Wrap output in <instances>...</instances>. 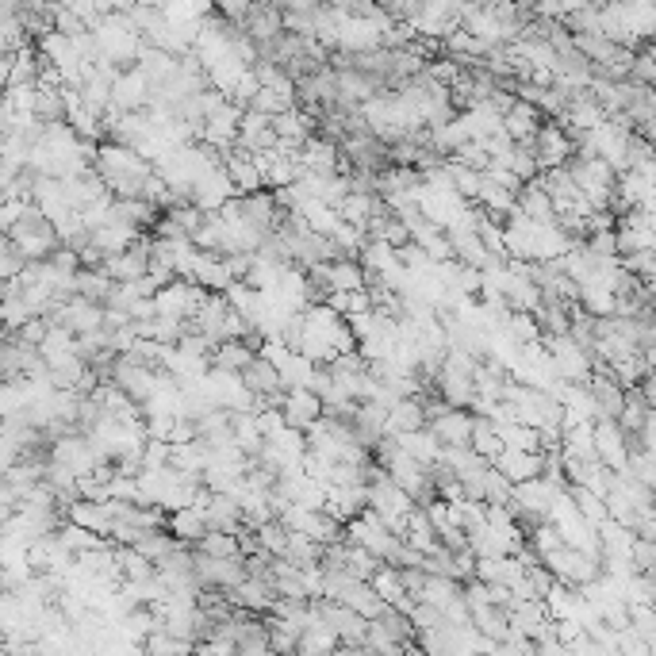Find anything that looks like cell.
Here are the masks:
<instances>
[{
  "label": "cell",
  "instance_id": "8fae6325",
  "mask_svg": "<svg viewBox=\"0 0 656 656\" xmlns=\"http://www.w3.org/2000/svg\"><path fill=\"white\" fill-rule=\"evenodd\" d=\"M415 430H426L422 403L419 399H399L384 419V438H403V434H415Z\"/></svg>",
  "mask_w": 656,
  "mask_h": 656
},
{
  "label": "cell",
  "instance_id": "7a4b0ae2",
  "mask_svg": "<svg viewBox=\"0 0 656 656\" xmlns=\"http://www.w3.org/2000/svg\"><path fill=\"white\" fill-rule=\"evenodd\" d=\"M200 511H204V522H208L211 534H238L242 530V507L231 495L204 492L200 495Z\"/></svg>",
  "mask_w": 656,
  "mask_h": 656
},
{
  "label": "cell",
  "instance_id": "3957f363",
  "mask_svg": "<svg viewBox=\"0 0 656 656\" xmlns=\"http://www.w3.org/2000/svg\"><path fill=\"white\" fill-rule=\"evenodd\" d=\"M242 35L261 47V43H273L277 35H284V24H281V8L277 4H250L246 8V20H242Z\"/></svg>",
  "mask_w": 656,
  "mask_h": 656
},
{
  "label": "cell",
  "instance_id": "277c9868",
  "mask_svg": "<svg viewBox=\"0 0 656 656\" xmlns=\"http://www.w3.org/2000/svg\"><path fill=\"white\" fill-rule=\"evenodd\" d=\"M281 419L288 430H300L304 434L311 422L323 419V403L311 396L307 388H296V392H284L281 399Z\"/></svg>",
  "mask_w": 656,
  "mask_h": 656
},
{
  "label": "cell",
  "instance_id": "4316f807",
  "mask_svg": "<svg viewBox=\"0 0 656 656\" xmlns=\"http://www.w3.org/2000/svg\"><path fill=\"white\" fill-rule=\"evenodd\" d=\"M27 319H31V311H27V304L20 296H4V300H0V327L8 330V334H16Z\"/></svg>",
  "mask_w": 656,
  "mask_h": 656
},
{
  "label": "cell",
  "instance_id": "9a60e30c",
  "mask_svg": "<svg viewBox=\"0 0 656 656\" xmlns=\"http://www.w3.org/2000/svg\"><path fill=\"white\" fill-rule=\"evenodd\" d=\"M399 446V453H407L411 461H419L422 469H430L438 457H442V446L434 442V434L430 430H415V434H403V438H392Z\"/></svg>",
  "mask_w": 656,
  "mask_h": 656
},
{
  "label": "cell",
  "instance_id": "8992f818",
  "mask_svg": "<svg viewBox=\"0 0 656 656\" xmlns=\"http://www.w3.org/2000/svg\"><path fill=\"white\" fill-rule=\"evenodd\" d=\"M492 469L511 484H526V480H538L541 476V453H515V449H503L499 457L492 461Z\"/></svg>",
  "mask_w": 656,
  "mask_h": 656
},
{
  "label": "cell",
  "instance_id": "30bf717a",
  "mask_svg": "<svg viewBox=\"0 0 656 656\" xmlns=\"http://www.w3.org/2000/svg\"><path fill=\"white\" fill-rule=\"evenodd\" d=\"M146 96H150V85L139 70H127L116 77L112 85V108L116 112H142L146 108Z\"/></svg>",
  "mask_w": 656,
  "mask_h": 656
},
{
  "label": "cell",
  "instance_id": "4dcf8cb0",
  "mask_svg": "<svg viewBox=\"0 0 656 656\" xmlns=\"http://www.w3.org/2000/svg\"><path fill=\"white\" fill-rule=\"evenodd\" d=\"M4 342H8V330L0 327V346H4Z\"/></svg>",
  "mask_w": 656,
  "mask_h": 656
},
{
  "label": "cell",
  "instance_id": "ffe728a7",
  "mask_svg": "<svg viewBox=\"0 0 656 656\" xmlns=\"http://www.w3.org/2000/svg\"><path fill=\"white\" fill-rule=\"evenodd\" d=\"M319 557H323V545L307 541L304 534H288L281 561H288L292 568H319Z\"/></svg>",
  "mask_w": 656,
  "mask_h": 656
},
{
  "label": "cell",
  "instance_id": "d6a6232c",
  "mask_svg": "<svg viewBox=\"0 0 656 656\" xmlns=\"http://www.w3.org/2000/svg\"><path fill=\"white\" fill-rule=\"evenodd\" d=\"M0 645H4V633H0Z\"/></svg>",
  "mask_w": 656,
  "mask_h": 656
},
{
  "label": "cell",
  "instance_id": "ac0fdd59",
  "mask_svg": "<svg viewBox=\"0 0 656 656\" xmlns=\"http://www.w3.org/2000/svg\"><path fill=\"white\" fill-rule=\"evenodd\" d=\"M108 292H112V281L104 277V269H77V277H73V296H81V300H89V304L104 307Z\"/></svg>",
  "mask_w": 656,
  "mask_h": 656
},
{
  "label": "cell",
  "instance_id": "83f0119b",
  "mask_svg": "<svg viewBox=\"0 0 656 656\" xmlns=\"http://www.w3.org/2000/svg\"><path fill=\"white\" fill-rule=\"evenodd\" d=\"M254 534H258V545L269 553V557H281L284 545H288V530H284L281 522H265V526L254 530Z\"/></svg>",
  "mask_w": 656,
  "mask_h": 656
},
{
  "label": "cell",
  "instance_id": "484cf974",
  "mask_svg": "<svg viewBox=\"0 0 656 656\" xmlns=\"http://www.w3.org/2000/svg\"><path fill=\"white\" fill-rule=\"evenodd\" d=\"M369 204H373V196H346V200L338 204V219H342V223H350V227H357V231H365Z\"/></svg>",
  "mask_w": 656,
  "mask_h": 656
},
{
  "label": "cell",
  "instance_id": "603a6c76",
  "mask_svg": "<svg viewBox=\"0 0 656 656\" xmlns=\"http://www.w3.org/2000/svg\"><path fill=\"white\" fill-rule=\"evenodd\" d=\"M192 553H200V557H211V561H231L238 557V538L235 534H204V538L192 545Z\"/></svg>",
  "mask_w": 656,
  "mask_h": 656
},
{
  "label": "cell",
  "instance_id": "d4e9b609",
  "mask_svg": "<svg viewBox=\"0 0 656 656\" xmlns=\"http://www.w3.org/2000/svg\"><path fill=\"white\" fill-rule=\"evenodd\" d=\"M173 545H177V541L169 538L165 530H158V534H146V538H139L135 545H131V549H135V553H139L146 564H154V568H158V564H162L165 557L173 553Z\"/></svg>",
  "mask_w": 656,
  "mask_h": 656
},
{
  "label": "cell",
  "instance_id": "5bb4252c",
  "mask_svg": "<svg viewBox=\"0 0 656 656\" xmlns=\"http://www.w3.org/2000/svg\"><path fill=\"white\" fill-rule=\"evenodd\" d=\"M265 618H277L281 626H288L292 633H304L307 626H315V614H311V599H277Z\"/></svg>",
  "mask_w": 656,
  "mask_h": 656
},
{
  "label": "cell",
  "instance_id": "e0dca14e",
  "mask_svg": "<svg viewBox=\"0 0 656 656\" xmlns=\"http://www.w3.org/2000/svg\"><path fill=\"white\" fill-rule=\"evenodd\" d=\"M258 357V350H250L246 342H223V346H215L211 350V369H219V373H242L250 361Z\"/></svg>",
  "mask_w": 656,
  "mask_h": 656
},
{
  "label": "cell",
  "instance_id": "5b68a950",
  "mask_svg": "<svg viewBox=\"0 0 656 656\" xmlns=\"http://www.w3.org/2000/svg\"><path fill=\"white\" fill-rule=\"evenodd\" d=\"M296 162L304 173H319V177H330V173H342V158H338V146L327 139H319V135H311V139L300 146V154H296Z\"/></svg>",
  "mask_w": 656,
  "mask_h": 656
},
{
  "label": "cell",
  "instance_id": "f1b7e54d",
  "mask_svg": "<svg viewBox=\"0 0 656 656\" xmlns=\"http://www.w3.org/2000/svg\"><path fill=\"white\" fill-rule=\"evenodd\" d=\"M24 208H27V200H12V204H0V235H12V227L20 223Z\"/></svg>",
  "mask_w": 656,
  "mask_h": 656
},
{
  "label": "cell",
  "instance_id": "ba28073f",
  "mask_svg": "<svg viewBox=\"0 0 656 656\" xmlns=\"http://www.w3.org/2000/svg\"><path fill=\"white\" fill-rule=\"evenodd\" d=\"M62 515H66V522L89 530L96 538L108 541V534H112V511H108V503H85V499H77V503H70V507L62 511Z\"/></svg>",
  "mask_w": 656,
  "mask_h": 656
},
{
  "label": "cell",
  "instance_id": "6da1fadb",
  "mask_svg": "<svg viewBox=\"0 0 656 656\" xmlns=\"http://www.w3.org/2000/svg\"><path fill=\"white\" fill-rule=\"evenodd\" d=\"M591 442L599 465L610 472H630V453H626V434L618 430V422H595L591 426Z\"/></svg>",
  "mask_w": 656,
  "mask_h": 656
},
{
  "label": "cell",
  "instance_id": "cb8c5ba5",
  "mask_svg": "<svg viewBox=\"0 0 656 656\" xmlns=\"http://www.w3.org/2000/svg\"><path fill=\"white\" fill-rule=\"evenodd\" d=\"M495 430H499V442H503V449H515V453H541L538 449V430L518 426V422H503V426H495Z\"/></svg>",
  "mask_w": 656,
  "mask_h": 656
},
{
  "label": "cell",
  "instance_id": "7c38bea8",
  "mask_svg": "<svg viewBox=\"0 0 656 656\" xmlns=\"http://www.w3.org/2000/svg\"><path fill=\"white\" fill-rule=\"evenodd\" d=\"M515 208H518V215H526L530 223H541V227L553 223V200L538 188V177L526 181V185L515 192Z\"/></svg>",
  "mask_w": 656,
  "mask_h": 656
},
{
  "label": "cell",
  "instance_id": "1f68e13d",
  "mask_svg": "<svg viewBox=\"0 0 656 656\" xmlns=\"http://www.w3.org/2000/svg\"><path fill=\"white\" fill-rule=\"evenodd\" d=\"M0 300H4V281H0Z\"/></svg>",
  "mask_w": 656,
  "mask_h": 656
},
{
  "label": "cell",
  "instance_id": "44dd1931",
  "mask_svg": "<svg viewBox=\"0 0 656 656\" xmlns=\"http://www.w3.org/2000/svg\"><path fill=\"white\" fill-rule=\"evenodd\" d=\"M192 649L196 645H188V641H181V637H173V633L165 630H154L142 637V653L146 656H192Z\"/></svg>",
  "mask_w": 656,
  "mask_h": 656
},
{
  "label": "cell",
  "instance_id": "2e32d148",
  "mask_svg": "<svg viewBox=\"0 0 656 656\" xmlns=\"http://www.w3.org/2000/svg\"><path fill=\"white\" fill-rule=\"evenodd\" d=\"M469 449L476 453V457H484V461H495V457L503 453V442H499V430H495L492 419H484V415H472Z\"/></svg>",
  "mask_w": 656,
  "mask_h": 656
},
{
  "label": "cell",
  "instance_id": "9c48e42d",
  "mask_svg": "<svg viewBox=\"0 0 656 656\" xmlns=\"http://www.w3.org/2000/svg\"><path fill=\"white\" fill-rule=\"evenodd\" d=\"M165 534L177 541V545H196V541L208 534V522H204V511H200V503L196 507H181V511H173V515L165 518Z\"/></svg>",
  "mask_w": 656,
  "mask_h": 656
},
{
  "label": "cell",
  "instance_id": "836d02e7",
  "mask_svg": "<svg viewBox=\"0 0 656 656\" xmlns=\"http://www.w3.org/2000/svg\"><path fill=\"white\" fill-rule=\"evenodd\" d=\"M0 422H4V419H0Z\"/></svg>",
  "mask_w": 656,
  "mask_h": 656
},
{
  "label": "cell",
  "instance_id": "4fadbf2b",
  "mask_svg": "<svg viewBox=\"0 0 656 656\" xmlns=\"http://www.w3.org/2000/svg\"><path fill=\"white\" fill-rule=\"evenodd\" d=\"M541 123H545V119H541L538 108H530V104L515 100V104H511V112L503 116V135H507V139L518 146V142L534 139V131H538Z\"/></svg>",
  "mask_w": 656,
  "mask_h": 656
},
{
  "label": "cell",
  "instance_id": "7402d4cb",
  "mask_svg": "<svg viewBox=\"0 0 656 656\" xmlns=\"http://www.w3.org/2000/svg\"><path fill=\"white\" fill-rule=\"evenodd\" d=\"M373 622L388 633L396 645H415V626H411V618H407V614H399L396 607H384L380 610V618H373Z\"/></svg>",
  "mask_w": 656,
  "mask_h": 656
},
{
  "label": "cell",
  "instance_id": "d6986e66",
  "mask_svg": "<svg viewBox=\"0 0 656 656\" xmlns=\"http://www.w3.org/2000/svg\"><path fill=\"white\" fill-rule=\"evenodd\" d=\"M327 284L330 296H350V292H361L365 288V269L357 261H338L327 269Z\"/></svg>",
  "mask_w": 656,
  "mask_h": 656
},
{
  "label": "cell",
  "instance_id": "52a82bcc",
  "mask_svg": "<svg viewBox=\"0 0 656 656\" xmlns=\"http://www.w3.org/2000/svg\"><path fill=\"white\" fill-rule=\"evenodd\" d=\"M426 430L434 434V442H438L442 449H469L472 415L469 411H446L442 419H434Z\"/></svg>",
  "mask_w": 656,
  "mask_h": 656
},
{
  "label": "cell",
  "instance_id": "f546056e",
  "mask_svg": "<svg viewBox=\"0 0 656 656\" xmlns=\"http://www.w3.org/2000/svg\"><path fill=\"white\" fill-rule=\"evenodd\" d=\"M192 656H215V653H208L204 645H196V649H192Z\"/></svg>",
  "mask_w": 656,
  "mask_h": 656
}]
</instances>
